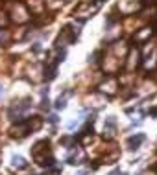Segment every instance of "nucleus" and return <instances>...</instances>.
<instances>
[{
    "mask_svg": "<svg viewBox=\"0 0 157 175\" xmlns=\"http://www.w3.org/2000/svg\"><path fill=\"white\" fill-rule=\"evenodd\" d=\"M144 142V135H137V136H131L129 138V149H137L139 146Z\"/></svg>",
    "mask_w": 157,
    "mask_h": 175,
    "instance_id": "1",
    "label": "nucleus"
},
{
    "mask_svg": "<svg viewBox=\"0 0 157 175\" xmlns=\"http://www.w3.org/2000/svg\"><path fill=\"white\" fill-rule=\"evenodd\" d=\"M13 166H24V160H22V157H13Z\"/></svg>",
    "mask_w": 157,
    "mask_h": 175,
    "instance_id": "2",
    "label": "nucleus"
},
{
    "mask_svg": "<svg viewBox=\"0 0 157 175\" xmlns=\"http://www.w3.org/2000/svg\"><path fill=\"white\" fill-rule=\"evenodd\" d=\"M0 94H2V89H0Z\"/></svg>",
    "mask_w": 157,
    "mask_h": 175,
    "instance_id": "3",
    "label": "nucleus"
}]
</instances>
